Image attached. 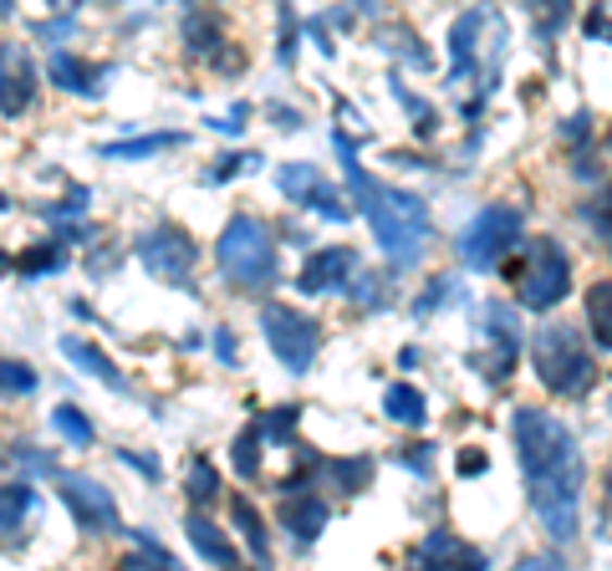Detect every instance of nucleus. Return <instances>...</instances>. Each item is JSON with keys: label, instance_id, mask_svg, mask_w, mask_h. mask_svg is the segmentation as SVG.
Returning a JSON list of instances; mask_svg holds the SVG:
<instances>
[{"label": "nucleus", "instance_id": "f257e3e1", "mask_svg": "<svg viewBox=\"0 0 612 571\" xmlns=\"http://www.w3.org/2000/svg\"><path fill=\"white\" fill-rule=\"evenodd\" d=\"M511 434L521 474H526V495L541 516V531L557 546H572L582 531V485H587L577 439L562 419H551L541 408H515Z\"/></svg>", "mask_w": 612, "mask_h": 571}, {"label": "nucleus", "instance_id": "f03ea898", "mask_svg": "<svg viewBox=\"0 0 612 571\" xmlns=\"http://www.w3.org/2000/svg\"><path fill=\"white\" fill-rule=\"evenodd\" d=\"M337 149H342V168H348L352 189H358V204H363V215L373 225V236H378L383 255L394 266H414L419 255H424V245H429V210H424V200L409 194V189H388L373 174H363L342 138H337Z\"/></svg>", "mask_w": 612, "mask_h": 571}, {"label": "nucleus", "instance_id": "7ed1b4c3", "mask_svg": "<svg viewBox=\"0 0 612 571\" xmlns=\"http://www.w3.org/2000/svg\"><path fill=\"white\" fill-rule=\"evenodd\" d=\"M505 276L515 281V296H521L526 312H551L572 291V261H566L557 240H530L526 251L505 266Z\"/></svg>", "mask_w": 612, "mask_h": 571}, {"label": "nucleus", "instance_id": "20e7f679", "mask_svg": "<svg viewBox=\"0 0 612 571\" xmlns=\"http://www.w3.org/2000/svg\"><path fill=\"white\" fill-rule=\"evenodd\" d=\"M220 270L230 276L240 291H261L276 281V255H271V230L255 215H235L215 245Z\"/></svg>", "mask_w": 612, "mask_h": 571}, {"label": "nucleus", "instance_id": "39448f33", "mask_svg": "<svg viewBox=\"0 0 612 571\" xmlns=\"http://www.w3.org/2000/svg\"><path fill=\"white\" fill-rule=\"evenodd\" d=\"M536 378L551 388V393H582L587 378H592V357L582 347V337L566 327V321H551L536 337Z\"/></svg>", "mask_w": 612, "mask_h": 571}, {"label": "nucleus", "instance_id": "423d86ee", "mask_svg": "<svg viewBox=\"0 0 612 571\" xmlns=\"http://www.w3.org/2000/svg\"><path fill=\"white\" fill-rule=\"evenodd\" d=\"M515 236H521V210H511V204H490V210H480V215L464 225L460 255L475 270H490L500 255L515 245Z\"/></svg>", "mask_w": 612, "mask_h": 571}, {"label": "nucleus", "instance_id": "0eeeda50", "mask_svg": "<svg viewBox=\"0 0 612 571\" xmlns=\"http://www.w3.org/2000/svg\"><path fill=\"white\" fill-rule=\"evenodd\" d=\"M261 332L271 342V353L286 372H307L316 363V321L291 312V306H265L261 312Z\"/></svg>", "mask_w": 612, "mask_h": 571}, {"label": "nucleus", "instance_id": "6e6552de", "mask_svg": "<svg viewBox=\"0 0 612 571\" xmlns=\"http://www.w3.org/2000/svg\"><path fill=\"white\" fill-rule=\"evenodd\" d=\"M57 495L66 500V510L77 516V525L83 531H92V536H108V531H117V505H113V495L98 485V480H87V474H57Z\"/></svg>", "mask_w": 612, "mask_h": 571}, {"label": "nucleus", "instance_id": "1a4fd4ad", "mask_svg": "<svg viewBox=\"0 0 612 571\" xmlns=\"http://www.w3.org/2000/svg\"><path fill=\"white\" fill-rule=\"evenodd\" d=\"M138 261L159 281H184L189 266H195V240L184 236V230H174V225H159V230H149V236L138 240Z\"/></svg>", "mask_w": 612, "mask_h": 571}, {"label": "nucleus", "instance_id": "9d476101", "mask_svg": "<svg viewBox=\"0 0 612 571\" xmlns=\"http://www.w3.org/2000/svg\"><path fill=\"white\" fill-rule=\"evenodd\" d=\"M276 185H282V194L291 204H307V210H316V215L332 219V225L348 219V204H337V189H332L312 164H286L282 174H276Z\"/></svg>", "mask_w": 612, "mask_h": 571}, {"label": "nucleus", "instance_id": "9b49d317", "mask_svg": "<svg viewBox=\"0 0 612 571\" xmlns=\"http://www.w3.org/2000/svg\"><path fill=\"white\" fill-rule=\"evenodd\" d=\"M36 98V67L32 56L16 47V41H5L0 47V113L5 118H21Z\"/></svg>", "mask_w": 612, "mask_h": 571}, {"label": "nucleus", "instance_id": "f8f14e48", "mask_svg": "<svg viewBox=\"0 0 612 571\" xmlns=\"http://www.w3.org/2000/svg\"><path fill=\"white\" fill-rule=\"evenodd\" d=\"M348 276H352V251L348 245H332V251L307 255V266H301V276H297V291H307V296H316V291H337Z\"/></svg>", "mask_w": 612, "mask_h": 571}, {"label": "nucleus", "instance_id": "ddd939ff", "mask_svg": "<svg viewBox=\"0 0 612 571\" xmlns=\"http://www.w3.org/2000/svg\"><path fill=\"white\" fill-rule=\"evenodd\" d=\"M184 531H189V546H195L210 567H235V561H240V551L230 546V536H225V531H215L204 516H189V521H184Z\"/></svg>", "mask_w": 612, "mask_h": 571}, {"label": "nucleus", "instance_id": "4468645a", "mask_svg": "<svg viewBox=\"0 0 612 571\" xmlns=\"http://www.w3.org/2000/svg\"><path fill=\"white\" fill-rule=\"evenodd\" d=\"M62 353L72 357V363H77L87 378H102L108 388H128V383H123V372L113 368V357L102 353V347H92L87 337H62Z\"/></svg>", "mask_w": 612, "mask_h": 571}, {"label": "nucleus", "instance_id": "2eb2a0df", "mask_svg": "<svg viewBox=\"0 0 612 571\" xmlns=\"http://www.w3.org/2000/svg\"><path fill=\"white\" fill-rule=\"evenodd\" d=\"M419 561H429V567H480V551H470V546L454 541L449 531H434V536L419 546Z\"/></svg>", "mask_w": 612, "mask_h": 571}, {"label": "nucleus", "instance_id": "dca6fc26", "mask_svg": "<svg viewBox=\"0 0 612 571\" xmlns=\"http://www.w3.org/2000/svg\"><path fill=\"white\" fill-rule=\"evenodd\" d=\"M282 521H286V531H291V536L297 541H316L322 536V525H327V505L316 500H286L282 505Z\"/></svg>", "mask_w": 612, "mask_h": 571}, {"label": "nucleus", "instance_id": "f3484780", "mask_svg": "<svg viewBox=\"0 0 612 571\" xmlns=\"http://www.w3.org/2000/svg\"><path fill=\"white\" fill-rule=\"evenodd\" d=\"M383 414L394 423H409V429H419V423L429 419V404H424V393L409 383H394L388 393H383Z\"/></svg>", "mask_w": 612, "mask_h": 571}, {"label": "nucleus", "instance_id": "a211bd4d", "mask_svg": "<svg viewBox=\"0 0 612 571\" xmlns=\"http://www.w3.org/2000/svg\"><path fill=\"white\" fill-rule=\"evenodd\" d=\"M230 516H235V525H240V536H246L250 556H255V561H271V541H265V525H261V516H255V505H250L246 495H235Z\"/></svg>", "mask_w": 612, "mask_h": 571}, {"label": "nucleus", "instance_id": "6ab92c4d", "mask_svg": "<svg viewBox=\"0 0 612 571\" xmlns=\"http://www.w3.org/2000/svg\"><path fill=\"white\" fill-rule=\"evenodd\" d=\"M26 510H32V485L26 480L21 485H0V536H16Z\"/></svg>", "mask_w": 612, "mask_h": 571}, {"label": "nucleus", "instance_id": "aec40b11", "mask_svg": "<svg viewBox=\"0 0 612 571\" xmlns=\"http://www.w3.org/2000/svg\"><path fill=\"white\" fill-rule=\"evenodd\" d=\"M587 321H592V337L602 347H612V281H597L587 291Z\"/></svg>", "mask_w": 612, "mask_h": 571}, {"label": "nucleus", "instance_id": "412c9836", "mask_svg": "<svg viewBox=\"0 0 612 571\" xmlns=\"http://www.w3.org/2000/svg\"><path fill=\"white\" fill-rule=\"evenodd\" d=\"M92 77H98V72L83 67L77 56H57V62H51V83L66 87V92H83V98H92V92L102 87V83H92Z\"/></svg>", "mask_w": 612, "mask_h": 571}, {"label": "nucleus", "instance_id": "4be33fe9", "mask_svg": "<svg viewBox=\"0 0 612 571\" xmlns=\"http://www.w3.org/2000/svg\"><path fill=\"white\" fill-rule=\"evenodd\" d=\"M51 429H57L66 444H77V449H87V444L98 439V434H92V419H87L83 408H72V404H62L57 414H51Z\"/></svg>", "mask_w": 612, "mask_h": 571}, {"label": "nucleus", "instance_id": "5701e85b", "mask_svg": "<svg viewBox=\"0 0 612 571\" xmlns=\"http://www.w3.org/2000/svg\"><path fill=\"white\" fill-rule=\"evenodd\" d=\"M184 138L179 134H153V138H133V143H108V158H149V153H159V149H179Z\"/></svg>", "mask_w": 612, "mask_h": 571}, {"label": "nucleus", "instance_id": "b1692460", "mask_svg": "<svg viewBox=\"0 0 612 571\" xmlns=\"http://www.w3.org/2000/svg\"><path fill=\"white\" fill-rule=\"evenodd\" d=\"M62 261H66L62 245H36V251L21 255V276H47V270H57Z\"/></svg>", "mask_w": 612, "mask_h": 571}, {"label": "nucleus", "instance_id": "393cba45", "mask_svg": "<svg viewBox=\"0 0 612 571\" xmlns=\"http://www.w3.org/2000/svg\"><path fill=\"white\" fill-rule=\"evenodd\" d=\"M36 388V372L26 363H11V357H0V393H32Z\"/></svg>", "mask_w": 612, "mask_h": 571}, {"label": "nucleus", "instance_id": "a878e982", "mask_svg": "<svg viewBox=\"0 0 612 571\" xmlns=\"http://www.w3.org/2000/svg\"><path fill=\"white\" fill-rule=\"evenodd\" d=\"M189 500H215V470L204 465V459H195V474H189Z\"/></svg>", "mask_w": 612, "mask_h": 571}, {"label": "nucleus", "instance_id": "bb28decb", "mask_svg": "<svg viewBox=\"0 0 612 571\" xmlns=\"http://www.w3.org/2000/svg\"><path fill=\"white\" fill-rule=\"evenodd\" d=\"M235 470L255 474V429H246V434L235 439Z\"/></svg>", "mask_w": 612, "mask_h": 571}, {"label": "nucleus", "instance_id": "cd10ccee", "mask_svg": "<svg viewBox=\"0 0 612 571\" xmlns=\"http://www.w3.org/2000/svg\"><path fill=\"white\" fill-rule=\"evenodd\" d=\"M597 230H612V185L602 189V204H597V215H592Z\"/></svg>", "mask_w": 612, "mask_h": 571}, {"label": "nucleus", "instance_id": "c85d7f7f", "mask_svg": "<svg viewBox=\"0 0 612 571\" xmlns=\"http://www.w3.org/2000/svg\"><path fill=\"white\" fill-rule=\"evenodd\" d=\"M445 291H449V286H445V281L434 286V291H424V296H419V306H414L419 317H424V312H429V306H439V302H445Z\"/></svg>", "mask_w": 612, "mask_h": 571}, {"label": "nucleus", "instance_id": "c756f323", "mask_svg": "<svg viewBox=\"0 0 612 571\" xmlns=\"http://www.w3.org/2000/svg\"><path fill=\"white\" fill-rule=\"evenodd\" d=\"M153 561H159V567H174V561H168V551H159V546H153ZM128 567H143V551H138V556H128Z\"/></svg>", "mask_w": 612, "mask_h": 571}, {"label": "nucleus", "instance_id": "7c9ffc66", "mask_svg": "<svg viewBox=\"0 0 612 571\" xmlns=\"http://www.w3.org/2000/svg\"><path fill=\"white\" fill-rule=\"evenodd\" d=\"M215 347H220V357H225V363H235V342H230V332H220V337H215Z\"/></svg>", "mask_w": 612, "mask_h": 571}, {"label": "nucleus", "instance_id": "2f4dec72", "mask_svg": "<svg viewBox=\"0 0 612 571\" xmlns=\"http://www.w3.org/2000/svg\"><path fill=\"white\" fill-rule=\"evenodd\" d=\"M460 470H464V474H470V470H485V454H464Z\"/></svg>", "mask_w": 612, "mask_h": 571}]
</instances>
